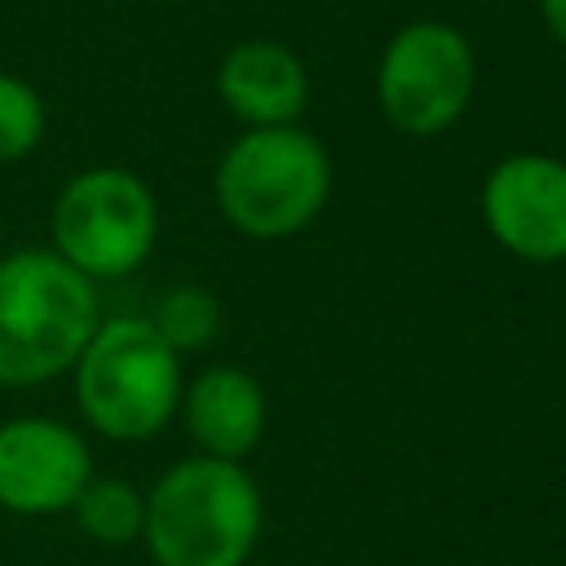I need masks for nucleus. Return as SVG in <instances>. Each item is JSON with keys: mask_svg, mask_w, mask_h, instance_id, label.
Returning <instances> with one entry per match:
<instances>
[{"mask_svg": "<svg viewBox=\"0 0 566 566\" xmlns=\"http://www.w3.org/2000/svg\"><path fill=\"white\" fill-rule=\"evenodd\" d=\"M332 195L327 146L287 124V128H243L212 172V199L221 217L261 243L301 234Z\"/></svg>", "mask_w": 566, "mask_h": 566, "instance_id": "3", "label": "nucleus"}, {"mask_svg": "<svg viewBox=\"0 0 566 566\" xmlns=\"http://www.w3.org/2000/svg\"><path fill=\"white\" fill-rule=\"evenodd\" d=\"M486 234L526 265L566 261V159L544 150L504 155L482 181Z\"/></svg>", "mask_w": 566, "mask_h": 566, "instance_id": "7", "label": "nucleus"}, {"mask_svg": "<svg viewBox=\"0 0 566 566\" xmlns=\"http://www.w3.org/2000/svg\"><path fill=\"white\" fill-rule=\"evenodd\" d=\"M159 234V203L128 168H84L53 203V252L84 279L137 270Z\"/></svg>", "mask_w": 566, "mask_h": 566, "instance_id": "6", "label": "nucleus"}, {"mask_svg": "<svg viewBox=\"0 0 566 566\" xmlns=\"http://www.w3.org/2000/svg\"><path fill=\"white\" fill-rule=\"evenodd\" d=\"M181 416L190 438L199 442V455L212 460H243L261 433H265V389L248 367L217 363L203 367L186 389H181Z\"/></svg>", "mask_w": 566, "mask_h": 566, "instance_id": "10", "label": "nucleus"}, {"mask_svg": "<svg viewBox=\"0 0 566 566\" xmlns=\"http://www.w3.org/2000/svg\"><path fill=\"white\" fill-rule=\"evenodd\" d=\"M539 18L557 44H566V0H539Z\"/></svg>", "mask_w": 566, "mask_h": 566, "instance_id": "14", "label": "nucleus"}, {"mask_svg": "<svg viewBox=\"0 0 566 566\" xmlns=\"http://www.w3.org/2000/svg\"><path fill=\"white\" fill-rule=\"evenodd\" d=\"M93 478V455L75 429L44 416L0 424V509L44 517L75 504Z\"/></svg>", "mask_w": 566, "mask_h": 566, "instance_id": "8", "label": "nucleus"}, {"mask_svg": "<svg viewBox=\"0 0 566 566\" xmlns=\"http://www.w3.org/2000/svg\"><path fill=\"white\" fill-rule=\"evenodd\" d=\"M155 332L177 349V354H186V349H203L212 336H217V327H221V305H217V296L208 292V287H172V292H164L159 296V305H155Z\"/></svg>", "mask_w": 566, "mask_h": 566, "instance_id": "12", "label": "nucleus"}, {"mask_svg": "<svg viewBox=\"0 0 566 566\" xmlns=\"http://www.w3.org/2000/svg\"><path fill=\"white\" fill-rule=\"evenodd\" d=\"M97 292L57 252L0 261V385H40L75 367L97 332Z\"/></svg>", "mask_w": 566, "mask_h": 566, "instance_id": "2", "label": "nucleus"}, {"mask_svg": "<svg viewBox=\"0 0 566 566\" xmlns=\"http://www.w3.org/2000/svg\"><path fill=\"white\" fill-rule=\"evenodd\" d=\"M75 402L115 442L155 438L181 407V354L150 318H106L75 358Z\"/></svg>", "mask_w": 566, "mask_h": 566, "instance_id": "4", "label": "nucleus"}, {"mask_svg": "<svg viewBox=\"0 0 566 566\" xmlns=\"http://www.w3.org/2000/svg\"><path fill=\"white\" fill-rule=\"evenodd\" d=\"M478 88V57L460 27L416 18L398 27L376 62V106L407 137H438L460 124Z\"/></svg>", "mask_w": 566, "mask_h": 566, "instance_id": "5", "label": "nucleus"}, {"mask_svg": "<svg viewBox=\"0 0 566 566\" xmlns=\"http://www.w3.org/2000/svg\"><path fill=\"white\" fill-rule=\"evenodd\" d=\"M44 137V102L40 93L0 71V164H18L27 159Z\"/></svg>", "mask_w": 566, "mask_h": 566, "instance_id": "13", "label": "nucleus"}, {"mask_svg": "<svg viewBox=\"0 0 566 566\" xmlns=\"http://www.w3.org/2000/svg\"><path fill=\"white\" fill-rule=\"evenodd\" d=\"M71 513L88 539H97L106 548H124V544L142 539L146 495L137 486H128L124 478H88V486L75 495Z\"/></svg>", "mask_w": 566, "mask_h": 566, "instance_id": "11", "label": "nucleus"}, {"mask_svg": "<svg viewBox=\"0 0 566 566\" xmlns=\"http://www.w3.org/2000/svg\"><path fill=\"white\" fill-rule=\"evenodd\" d=\"M217 97L243 128H287L310 106V71L279 40H239L217 66Z\"/></svg>", "mask_w": 566, "mask_h": 566, "instance_id": "9", "label": "nucleus"}, {"mask_svg": "<svg viewBox=\"0 0 566 566\" xmlns=\"http://www.w3.org/2000/svg\"><path fill=\"white\" fill-rule=\"evenodd\" d=\"M261 522V486L243 464L190 455L150 486L142 539L155 566H243Z\"/></svg>", "mask_w": 566, "mask_h": 566, "instance_id": "1", "label": "nucleus"}]
</instances>
